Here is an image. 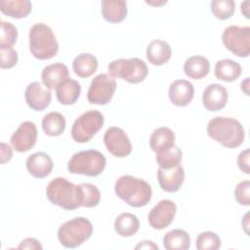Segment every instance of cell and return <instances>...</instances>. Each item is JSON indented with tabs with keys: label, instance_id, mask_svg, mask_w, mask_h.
<instances>
[{
	"label": "cell",
	"instance_id": "5",
	"mask_svg": "<svg viewBox=\"0 0 250 250\" xmlns=\"http://www.w3.org/2000/svg\"><path fill=\"white\" fill-rule=\"evenodd\" d=\"M105 164L106 160L102 152L88 149L74 153L67 163V170L71 174L97 177L103 173Z\"/></svg>",
	"mask_w": 250,
	"mask_h": 250
},
{
	"label": "cell",
	"instance_id": "40",
	"mask_svg": "<svg viewBox=\"0 0 250 250\" xmlns=\"http://www.w3.org/2000/svg\"><path fill=\"white\" fill-rule=\"evenodd\" d=\"M13 156V151L11 146L5 143H1V163L4 164L7 161H10Z\"/></svg>",
	"mask_w": 250,
	"mask_h": 250
},
{
	"label": "cell",
	"instance_id": "2",
	"mask_svg": "<svg viewBox=\"0 0 250 250\" xmlns=\"http://www.w3.org/2000/svg\"><path fill=\"white\" fill-rule=\"evenodd\" d=\"M116 195L132 207L146 206L151 199L152 190L145 180L130 175L118 178L114 185Z\"/></svg>",
	"mask_w": 250,
	"mask_h": 250
},
{
	"label": "cell",
	"instance_id": "4",
	"mask_svg": "<svg viewBox=\"0 0 250 250\" xmlns=\"http://www.w3.org/2000/svg\"><path fill=\"white\" fill-rule=\"evenodd\" d=\"M29 51L38 60H49L54 58L59 51V43L52 28L38 22L29 29Z\"/></svg>",
	"mask_w": 250,
	"mask_h": 250
},
{
	"label": "cell",
	"instance_id": "44",
	"mask_svg": "<svg viewBox=\"0 0 250 250\" xmlns=\"http://www.w3.org/2000/svg\"><path fill=\"white\" fill-rule=\"evenodd\" d=\"M243 220L245 221V224H242V227L245 229L246 233H248V229H247V228H248V213H247V214H245V216H244Z\"/></svg>",
	"mask_w": 250,
	"mask_h": 250
},
{
	"label": "cell",
	"instance_id": "37",
	"mask_svg": "<svg viewBox=\"0 0 250 250\" xmlns=\"http://www.w3.org/2000/svg\"><path fill=\"white\" fill-rule=\"evenodd\" d=\"M1 68H11L18 62V53L14 48H0Z\"/></svg>",
	"mask_w": 250,
	"mask_h": 250
},
{
	"label": "cell",
	"instance_id": "20",
	"mask_svg": "<svg viewBox=\"0 0 250 250\" xmlns=\"http://www.w3.org/2000/svg\"><path fill=\"white\" fill-rule=\"evenodd\" d=\"M172 55L170 45L164 40H152L146 47V59L153 65L166 63Z\"/></svg>",
	"mask_w": 250,
	"mask_h": 250
},
{
	"label": "cell",
	"instance_id": "42",
	"mask_svg": "<svg viewBox=\"0 0 250 250\" xmlns=\"http://www.w3.org/2000/svg\"><path fill=\"white\" fill-rule=\"evenodd\" d=\"M241 12L245 16L246 19H249V1H245L241 4Z\"/></svg>",
	"mask_w": 250,
	"mask_h": 250
},
{
	"label": "cell",
	"instance_id": "1",
	"mask_svg": "<svg viewBox=\"0 0 250 250\" xmlns=\"http://www.w3.org/2000/svg\"><path fill=\"white\" fill-rule=\"evenodd\" d=\"M207 134L228 148L239 146L245 137L244 129L238 120L223 116L214 117L208 122Z\"/></svg>",
	"mask_w": 250,
	"mask_h": 250
},
{
	"label": "cell",
	"instance_id": "43",
	"mask_svg": "<svg viewBox=\"0 0 250 250\" xmlns=\"http://www.w3.org/2000/svg\"><path fill=\"white\" fill-rule=\"evenodd\" d=\"M248 82H249V79H248V78H246L243 82H241V90H242L243 88H245L243 91H244V93H245L246 95H249V91H248Z\"/></svg>",
	"mask_w": 250,
	"mask_h": 250
},
{
	"label": "cell",
	"instance_id": "13",
	"mask_svg": "<svg viewBox=\"0 0 250 250\" xmlns=\"http://www.w3.org/2000/svg\"><path fill=\"white\" fill-rule=\"evenodd\" d=\"M11 145L18 152H25L34 146L37 141V128L31 121H23L11 137Z\"/></svg>",
	"mask_w": 250,
	"mask_h": 250
},
{
	"label": "cell",
	"instance_id": "12",
	"mask_svg": "<svg viewBox=\"0 0 250 250\" xmlns=\"http://www.w3.org/2000/svg\"><path fill=\"white\" fill-rule=\"evenodd\" d=\"M177 212L176 204L170 199L160 200L148 214V224L155 229L167 228L174 220Z\"/></svg>",
	"mask_w": 250,
	"mask_h": 250
},
{
	"label": "cell",
	"instance_id": "34",
	"mask_svg": "<svg viewBox=\"0 0 250 250\" xmlns=\"http://www.w3.org/2000/svg\"><path fill=\"white\" fill-rule=\"evenodd\" d=\"M221 247V239L213 231L200 232L196 238L197 250H217Z\"/></svg>",
	"mask_w": 250,
	"mask_h": 250
},
{
	"label": "cell",
	"instance_id": "33",
	"mask_svg": "<svg viewBox=\"0 0 250 250\" xmlns=\"http://www.w3.org/2000/svg\"><path fill=\"white\" fill-rule=\"evenodd\" d=\"M213 15L219 20H228L235 11V3L232 0H213L210 4Z\"/></svg>",
	"mask_w": 250,
	"mask_h": 250
},
{
	"label": "cell",
	"instance_id": "21",
	"mask_svg": "<svg viewBox=\"0 0 250 250\" xmlns=\"http://www.w3.org/2000/svg\"><path fill=\"white\" fill-rule=\"evenodd\" d=\"M102 15L108 22H120L127 16V2L124 0H103Z\"/></svg>",
	"mask_w": 250,
	"mask_h": 250
},
{
	"label": "cell",
	"instance_id": "22",
	"mask_svg": "<svg viewBox=\"0 0 250 250\" xmlns=\"http://www.w3.org/2000/svg\"><path fill=\"white\" fill-rule=\"evenodd\" d=\"M81 94V86L74 79H67L56 88L58 101L64 105H70L76 103Z\"/></svg>",
	"mask_w": 250,
	"mask_h": 250
},
{
	"label": "cell",
	"instance_id": "39",
	"mask_svg": "<svg viewBox=\"0 0 250 250\" xmlns=\"http://www.w3.org/2000/svg\"><path fill=\"white\" fill-rule=\"evenodd\" d=\"M19 249H42V245L40 242L35 238H25L23 239L21 244L18 246Z\"/></svg>",
	"mask_w": 250,
	"mask_h": 250
},
{
	"label": "cell",
	"instance_id": "19",
	"mask_svg": "<svg viewBox=\"0 0 250 250\" xmlns=\"http://www.w3.org/2000/svg\"><path fill=\"white\" fill-rule=\"evenodd\" d=\"M43 84L50 90L56 89L60 84L69 78L68 68L62 62H56L44 67L41 73Z\"/></svg>",
	"mask_w": 250,
	"mask_h": 250
},
{
	"label": "cell",
	"instance_id": "35",
	"mask_svg": "<svg viewBox=\"0 0 250 250\" xmlns=\"http://www.w3.org/2000/svg\"><path fill=\"white\" fill-rule=\"evenodd\" d=\"M18 38L16 26L9 21H1L0 48H13Z\"/></svg>",
	"mask_w": 250,
	"mask_h": 250
},
{
	"label": "cell",
	"instance_id": "28",
	"mask_svg": "<svg viewBox=\"0 0 250 250\" xmlns=\"http://www.w3.org/2000/svg\"><path fill=\"white\" fill-rule=\"evenodd\" d=\"M163 245L166 250H188L190 247L189 234L184 229H172L164 235Z\"/></svg>",
	"mask_w": 250,
	"mask_h": 250
},
{
	"label": "cell",
	"instance_id": "18",
	"mask_svg": "<svg viewBox=\"0 0 250 250\" xmlns=\"http://www.w3.org/2000/svg\"><path fill=\"white\" fill-rule=\"evenodd\" d=\"M25 164L28 173L36 179L46 178L54 167L51 157L45 152H35L29 155Z\"/></svg>",
	"mask_w": 250,
	"mask_h": 250
},
{
	"label": "cell",
	"instance_id": "41",
	"mask_svg": "<svg viewBox=\"0 0 250 250\" xmlns=\"http://www.w3.org/2000/svg\"><path fill=\"white\" fill-rule=\"evenodd\" d=\"M136 249H158V246L156 244H154L152 241H148V240H146V241H142L141 243H139L136 247Z\"/></svg>",
	"mask_w": 250,
	"mask_h": 250
},
{
	"label": "cell",
	"instance_id": "32",
	"mask_svg": "<svg viewBox=\"0 0 250 250\" xmlns=\"http://www.w3.org/2000/svg\"><path fill=\"white\" fill-rule=\"evenodd\" d=\"M79 186L82 193V207H96L101 200V192L99 188L90 183H82Z\"/></svg>",
	"mask_w": 250,
	"mask_h": 250
},
{
	"label": "cell",
	"instance_id": "36",
	"mask_svg": "<svg viewBox=\"0 0 250 250\" xmlns=\"http://www.w3.org/2000/svg\"><path fill=\"white\" fill-rule=\"evenodd\" d=\"M235 200L243 206L250 204V182L243 181L237 184L234 189Z\"/></svg>",
	"mask_w": 250,
	"mask_h": 250
},
{
	"label": "cell",
	"instance_id": "10",
	"mask_svg": "<svg viewBox=\"0 0 250 250\" xmlns=\"http://www.w3.org/2000/svg\"><path fill=\"white\" fill-rule=\"evenodd\" d=\"M116 90L115 79L106 73L94 77L87 92V100L92 104L104 105L108 104Z\"/></svg>",
	"mask_w": 250,
	"mask_h": 250
},
{
	"label": "cell",
	"instance_id": "31",
	"mask_svg": "<svg viewBox=\"0 0 250 250\" xmlns=\"http://www.w3.org/2000/svg\"><path fill=\"white\" fill-rule=\"evenodd\" d=\"M155 154L158 166L163 169H171L180 165L183 158L182 150L176 145H173L165 149H162L156 152Z\"/></svg>",
	"mask_w": 250,
	"mask_h": 250
},
{
	"label": "cell",
	"instance_id": "7",
	"mask_svg": "<svg viewBox=\"0 0 250 250\" xmlns=\"http://www.w3.org/2000/svg\"><path fill=\"white\" fill-rule=\"evenodd\" d=\"M107 71L110 76L124 79L131 84L144 81L148 73L146 63L138 58L114 60L108 63Z\"/></svg>",
	"mask_w": 250,
	"mask_h": 250
},
{
	"label": "cell",
	"instance_id": "27",
	"mask_svg": "<svg viewBox=\"0 0 250 250\" xmlns=\"http://www.w3.org/2000/svg\"><path fill=\"white\" fill-rule=\"evenodd\" d=\"M140 229V222L132 213H121L114 221V230L123 237H129L137 233Z\"/></svg>",
	"mask_w": 250,
	"mask_h": 250
},
{
	"label": "cell",
	"instance_id": "23",
	"mask_svg": "<svg viewBox=\"0 0 250 250\" xmlns=\"http://www.w3.org/2000/svg\"><path fill=\"white\" fill-rule=\"evenodd\" d=\"M210 70V62L203 56L189 57L184 64V71L189 78L198 80L205 77Z\"/></svg>",
	"mask_w": 250,
	"mask_h": 250
},
{
	"label": "cell",
	"instance_id": "24",
	"mask_svg": "<svg viewBox=\"0 0 250 250\" xmlns=\"http://www.w3.org/2000/svg\"><path fill=\"white\" fill-rule=\"evenodd\" d=\"M241 65L232 60H220L215 64V76L217 79L225 82H232L241 74Z\"/></svg>",
	"mask_w": 250,
	"mask_h": 250
},
{
	"label": "cell",
	"instance_id": "9",
	"mask_svg": "<svg viewBox=\"0 0 250 250\" xmlns=\"http://www.w3.org/2000/svg\"><path fill=\"white\" fill-rule=\"evenodd\" d=\"M224 46L232 54L240 58H246L250 54V27L229 25L222 34Z\"/></svg>",
	"mask_w": 250,
	"mask_h": 250
},
{
	"label": "cell",
	"instance_id": "3",
	"mask_svg": "<svg viewBox=\"0 0 250 250\" xmlns=\"http://www.w3.org/2000/svg\"><path fill=\"white\" fill-rule=\"evenodd\" d=\"M49 201L64 210H75L82 206L80 186L74 185L65 178L53 179L46 188Z\"/></svg>",
	"mask_w": 250,
	"mask_h": 250
},
{
	"label": "cell",
	"instance_id": "26",
	"mask_svg": "<svg viewBox=\"0 0 250 250\" xmlns=\"http://www.w3.org/2000/svg\"><path fill=\"white\" fill-rule=\"evenodd\" d=\"M32 5L28 0H1V12L13 19H22L31 12Z\"/></svg>",
	"mask_w": 250,
	"mask_h": 250
},
{
	"label": "cell",
	"instance_id": "38",
	"mask_svg": "<svg viewBox=\"0 0 250 250\" xmlns=\"http://www.w3.org/2000/svg\"><path fill=\"white\" fill-rule=\"evenodd\" d=\"M249 158H250V150L249 148H246L242 150L238 156H237V165L238 168L244 172L245 174L250 173V167H249Z\"/></svg>",
	"mask_w": 250,
	"mask_h": 250
},
{
	"label": "cell",
	"instance_id": "17",
	"mask_svg": "<svg viewBox=\"0 0 250 250\" xmlns=\"http://www.w3.org/2000/svg\"><path fill=\"white\" fill-rule=\"evenodd\" d=\"M169 100L177 106H186L190 104L193 95V85L185 79H179L174 81L169 87Z\"/></svg>",
	"mask_w": 250,
	"mask_h": 250
},
{
	"label": "cell",
	"instance_id": "11",
	"mask_svg": "<svg viewBox=\"0 0 250 250\" xmlns=\"http://www.w3.org/2000/svg\"><path fill=\"white\" fill-rule=\"evenodd\" d=\"M104 143L107 150L119 158L128 156L132 151V145L127 134L119 127H109L104 135Z\"/></svg>",
	"mask_w": 250,
	"mask_h": 250
},
{
	"label": "cell",
	"instance_id": "16",
	"mask_svg": "<svg viewBox=\"0 0 250 250\" xmlns=\"http://www.w3.org/2000/svg\"><path fill=\"white\" fill-rule=\"evenodd\" d=\"M157 179L160 188L167 192L178 191L185 181V170L181 165L171 169L158 168Z\"/></svg>",
	"mask_w": 250,
	"mask_h": 250
},
{
	"label": "cell",
	"instance_id": "30",
	"mask_svg": "<svg viewBox=\"0 0 250 250\" xmlns=\"http://www.w3.org/2000/svg\"><path fill=\"white\" fill-rule=\"evenodd\" d=\"M65 125L66 122L63 115L58 111L49 112L42 119V129L46 135L51 137L62 135Z\"/></svg>",
	"mask_w": 250,
	"mask_h": 250
},
{
	"label": "cell",
	"instance_id": "15",
	"mask_svg": "<svg viewBox=\"0 0 250 250\" xmlns=\"http://www.w3.org/2000/svg\"><path fill=\"white\" fill-rule=\"evenodd\" d=\"M229 95L227 89L217 83L208 85L203 91L202 104L209 111H218L224 108L228 103Z\"/></svg>",
	"mask_w": 250,
	"mask_h": 250
},
{
	"label": "cell",
	"instance_id": "8",
	"mask_svg": "<svg viewBox=\"0 0 250 250\" xmlns=\"http://www.w3.org/2000/svg\"><path fill=\"white\" fill-rule=\"evenodd\" d=\"M104 115L98 110L82 113L72 124L71 137L76 143H88L103 128Z\"/></svg>",
	"mask_w": 250,
	"mask_h": 250
},
{
	"label": "cell",
	"instance_id": "14",
	"mask_svg": "<svg viewBox=\"0 0 250 250\" xmlns=\"http://www.w3.org/2000/svg\"><path fill=\"white\" fill-rule=\"evenodd\" d=\"M24 99L31 109L35 111H42L50 104L52 94L50 89L44 84L35 81L28 84L25 88Z\"/></svg>",
	"mask_w": 250,
	"mask_h": 250
},
{
	"label": "cell",
	"instance_id": "6",
	"mask_svg": "<svg viewBox=\"0 0 250 250\" xmlns=\"http://www.w3.org/2000/svg\"><path fill=\"white\" fill-rule=\"evenodd\" d=\"M93 233L92 223L84 217H76L63 223L58 230V238L65 248H76Z\"/></svg>",
	"mask_w": 250,
	"mask_h": 250
},
{
	"label": "cell",
	"instance_id": "29",
	"mask_svg": "<svg viewBox=\"0 0 250 250\" xmlns=\"http://www.w3.org/2000/svg\"><path fill=\"white\" fill-rule=\"evenodd\" d=\"M175 145V134L168 127L155 129L149 138V146L155 153Z\"/></svg>",
	"mask_w": 250,
	"mask_h": 250
},
{
	"label": "cell",
	"instance_id": "25",
	"mask_svg": "<svg viewBox=\"0 0 250 250\" xmlns=\"http://www.w3.org/2000/svg\"><path fill=\"white\" fill-rule=\"evenodd\" d=\"M72 68L78 77H90L98 69V60L89 53H82L74 58Z\"/></svg>",
	"mask_w": 250,
	"mask_h": 250
}]
</instances>
